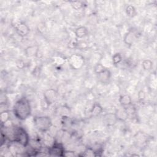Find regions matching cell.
<instances>
[{"label":"cell","instance_id":"obj_1","mask_svg":"<svg viewBox=\"0 0 157 157\" xmlns=\"http://www.w3.org/2000/svg\"><path fill=\"white\" fill-rule=\"evenodd\" d=\"M13 113L17 119L21 121L26 120L31 113L29 101L25 97L18 99L13 106Z\"/></svg>","mask_w":157,"mask_h":157},{"label":"cell","instance_id":"obj_2","mask_svg":"<svg viewBox=\"0 0 157 157\" xmlns=\"http://www.w3.org/2000/svg\"><path fill=\"white\" fill-rule=\"evenodd\" d=\"M12 142H15L23 147H26L29 144V136L26 130L22 127H17L13 131Z\"/></svg>","mask_w":157,"mask_h":157},{"label":"cell","instance_id":"obj_3","mask_svg":"<svg viewBox=\"0 0 157 157\" xmlns=\"http://www.w3.org/2000/svg\"><path fill=\"white\" fill-rule=\"evenodd\" d=\"M33 121L35 127L40 132L48 131L52 126V121L48 116H36L34 118Z\"/></svg>","mask_w":157,"mask_h":157},{"label":"cell","instance_id":"obj_4","mask_svg":"<svg viewBox=\"0 0 157 157\" xmlns=\"http://www.w3.org/2000/svg\"><path fill=\"white\" fill-rule=\"evenodd\" d=\"M48 153L49 155L55 156H64L65 150L63 145L61 143L54 142L51 147L48 149Z\"/></svg>","mask_w":157,"mask_h":157},{"label":"cell","instance_id":"obj_5","mask_svg":"<svg viewBox=\"0 0 157 157\" xmlns=\"http://www.w3.org/2000/svg\"><path fill=\"white\" fill-rule=\"evenodd\" d=\"M57 92L53 88H49L45 91L44 93V98L48 105L54 103L57 99Z\"/></svg>","mask_w":157,"mask_h":157},{"label":"cell","instance_id":"obj_6","mask_svg":"<svg viewBox=\"0 0 157 157\" xmlns=\"http://www.w3.org/2000/svg\"><path fill=\"white\" fill-rule=\"evenodd\" d=\"M69 63L73 69H78L83 65V58L79 55H74L70 57Z\"/></svg>","mask_w":157,"mask_h":157},{"label":"cell","instance_id":"obj_7","mask_svg":"<svg viewBox=\"0 0 157 157\" xmlns=\"http://www.w3.org/2000/svg\"><path fill=\"white\" fill-rule=\"evenodd\" d=\"M16 33L21 37H25L28 34L30 31L29 28L27 25L22 21L17 23L14 26Z\"/></svg>","mask_w":157,"mask_h":157},{"label":"cell","instance_id":"obj_8","mask_svg":"<svg viewBox=\"0 0 157 157\" xmlns=\"http://www.w3.org/2000/svg\"><path fill=\"white\" fill-rule=\"evenodd\" d=\"M114 113L117 120L120 121H125L129 117L126 109L123 107H121V108L117 109Z\"/></svg>","mask_w":157,"mask_h":157},{"label":"cell","instance_id":"obj_9","mask_svg":"<svg viewBox=\"0 0 157 157\" xmlns=\"http://www.w3.org/2000/svg\"><path fill=\"white\" fill-rule=\"evenodd\" d=\"M97 75L99 82L102 83H106L110 80L111 77V73L108 69L105 68L103 71L98 74Z\"/></svg>","mask_w":157,"mask_h":157},{"label":"cell","instance_id":"obj_10","mask_svg":"<svg viewBox=\"0 0 157 157\" xmlns=\"http://www.w3.org/2000/svg\"><path fill=\"white\" fill-rule=\"evenodd\" d=\"M39 52V47L37 45H31L27 47L25 49V56L28 58L35 56L37 55Z\"/></svg>","mask_w":157,"mask_h":157},{"label":"cell","instance_id":"obj_11","mask_svg":"<svg viewBox=\"0 0 157 157\" xmlns=\"http://www.w3.org/2000/svg\"><path fill=\"white\" fill-rule=\"evenodd\" d=\"M119 102L121 107L126 108L132 105V99L128 94H122L119 98Z\"/></svg>","mask_w":157,"mask_h":157},{"label":"cell","instance_id":"obj_12","mask_svg":"<svg viewBox=\"0 0 157 157\" xmlns=\"http://www.w3.org/2000/svg\"><path fill=\"white\" fill-rule=\"evenodd\" d=\"M136 40V35L132 31H129L126 33L124 36V42L127 45L131 46L133 44L134 40Z\"/></svg>","mask_w":157,"mask_h":157},{"label":"cell","instance_id":"obj_13","mask_svg":"<svg viewBox=\"0 0 157 157\" xmlns=\"http://www.w3.org/2000/svg\"><path fill=\"white\" fill-rule=\"evenodd\" d=\"M104 121L107 126H112L118 121L115 113H109L104 116Z\"/></svg>","mask_w":157,"mask_h":157},{"label":"cell","instance_id":"obj_14","mask_svg":"<svg viewBox=\"0 0 157 157\" xmlns=\"http://www.w3.org/2000/svg\"><path fill=\"white\" fill-rule=\"evenodd\" d=\"M88 29L85 26H81L76 28L75 31V35L77 38L82 39L88 34Z\"/></svg>","mask_w":157,"mask_h":157},{"label":"cell","instance_id":"obj_15","mask_svg":"<svg viewBox=\"0 0 157 157\" xmlns=\"http://www.w3.org/2000/svg\"><path fill=\"white\" fill-rule=\"evenodd\" d=\"M103 111L102 107L98 102H95L93 104L90 113L92 116H98L100 115Z\"/></svg>","mask_w":157,"mask_h":157},{"label":"cell","instance_id":"obj_16","mask_svg":"<svg viewBox=\"0 0 157 157\" xmlns=\"http://www.w3.org/2000/svg\"><path fill=\"white\" fill-rule=\"evenodd\" d=\"M10 119V115L8 110H4L1 112L0 114V121L1 126H4L6 123H7Z\"/></svg>","mask_w":157,"mask_h":157},{"label":"cell","instance_id":"obj_17","mask_svg":"<svg viewBox=\"0 0 157 157\" xmlns=\"http://www.w3.org/2000/svg\"><path fill=\"white\" fill-rule=\"evenodd\" d=\"M125 11L126 15L129 17H134L137 14V12L135 7L132 5L127 6Z\"/></svg>","mask_w":157,"mask_h":157},{"label":"cell","instance_id":"obj_18","mask_svg":"<svg viewBox=\"0 0 157 157\" xmlns=\"http://www.w3.org/2000/svg\"><path fill=\"white\" fill-rule=\"evenodd\" d=\"M122 59V56L120 53H115L112 57V61L114 65H117L121 62Z\"/></svg>","mask_w":157,"mask_h":157},{"label":"cell","instance_id":"obj_19","mask_svg":"<svg viewBox=\"0 0 157 157\" xmlns=\"http://www.w3.org/2000/svg\"><path fill=\"white\" fill-rule=\"evenodd\" d=\"M142 66L144 70L149 71L153 67V62L150 59H145L142 63Z\"/></svg>","mask_w":157,"mask_h":157},{"label":"cell","instance_id":"obj_20","mask_svg":"<svg viewBox=\"0 0 157 157\" xmlns=\"http://www.w3.org/2000/svg\"><path fill=\"white\" fill-rule=\"evenodd\" d=\"M71 5L75 10H79L83 7V2L82 1H71Z\"/></svg>","mask_w":157,"mask_h":157},{"label":"cell","instance_id":"obj_21","mask_svg":"<svg viewBox=\"0 0 157 157\" xmlns=\"http://www.w3.org/2000/svg\"><path fill=\"white\" fill-rule=\"evenodd\" d=\"M83 156H96V154L95 151L94 150L93 148H91V147H88V148H86L85 151L84 153L83 154Z\"/></svg>","mask_w":157,"mask_h":157},{"label":"cell","instance_id":"obj_22","mask_svg":"<svg viewBox=\"0 0 157 157\" xmlns=\"http://www.w3.org/2000/svg\"><path fill=\"white\" fill-rule=\"evenodd\" d=\"M105 68L106 67H105L102 64L98 63L94 67V71L96 74H98L101 72L102 71H103Z\"/></svg>","mask_w":157,"mask_h":157},{"label":"cell","instance_id":"obj_23","mask_svg":"<svg viewBox=\"0 0 157 157\" xmlns=\"http://www.w3.org/2000/svg\"><path fill=\"white\" fill-rule=\"evenodd\" d=\"M145 96H146L145 93L143 90H140V91H139V93H138V99H139V101H142L144 100L145 98Z\"/></svg>","mask_w":157,"mask_h":157}]
</instances>
